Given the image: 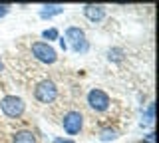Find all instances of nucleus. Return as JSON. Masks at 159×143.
Here are the masks:
<instances>
[{"label": "nucleus", "mask_w": 159, "mask_h": 143, "mask_svg": "<svg viewBox=\"0 0 159 143\" xmlns=\"http://www.w3.org/2000/svg\"><path fill=\"white\" fill-rule=\"evenodd\" d=\"M24 101L20 100V97L16 96H6V97H2L0 100V109H2L4 115H8V117H20L24 113Z\"/></svg>", "instance_id": "2"}, {"label": "nucleus", "mask_w": 159, "mask_h": 143, "mask_svg": "<svg viewBox=\"0 0 159 143\" xmlns=\"http://www.w3.org/2000/svg\"><path fill=\"white\" fill-rule=\"evenodd\" d=\"M139 143H147V141H139Z\"/></svg>", "instance_id": "18"}, {"label": "nucleus", "mask_w": 159, "mask_h": 143, "mask_svg": "<svg viewBox=\"0 0 159 143\" xmlns=\"http://www.w3.org/2000/svg\"><path fill=\"white\" fill-rule=\"evenodd\" d=\"M60 46H62V50H68V44H66V40H60Z\"/></svg>", "instance_id": "15"}, {"label": "nucleus", "mask_w": 159, "mask_h": 143, "mask_svg": "<svg viewBox=\"0 0 159 143\" xmlns=\"http://www.w3.org/2000/svg\"><path fill=\"white\" fill-rule=\"evenodd\" d=\"M8 10H10V6H6V4H2V6H0V18H2V16H6V14H8Z\"/></svg>", "instance_id": "14"}, {"label": "nucleus", "mask_w": 159, "mask_h": 143, "mask_svg": "<svg viewBox=\"0 0 159 143\" xmlns=\"http://www.w3.org/2000/svg\"><path fill=\"white\" fill-rule=\"evenodd\" d=\"M14 143H36V135L32 131H18L14 133Z\"/></svg>", "instance_id": "9"}, {"label": "nucleus", "mask_w": 159, "mask_h": 143, "mask_svg": "<svg viewBox=\"0 0 159 143\" xmlns=\"http://www.w3.org/2000/svg\"><path fill=\"white\" fill-rule=\"evenodd\" d=\"M56 143H76V141H70V139H56Z\"/></svg>", "instance_id": "16"}, {"label": "nucleus", "mask_w": 159, "mask_h": 143, "mask_svg": "<svg viewBox=\"0 0 159 143\" xmlns=\"http://www.w3.org/2000/svg\"><path fill=\"white\" fill-rule=\"evenodd\" d=\"M116 137H117L116 129H103L102 133H99V139L102 141H111V139H116Z\"/></svg>", "instance_id": "10"}, {"label": "nucleus", "mask_w": 159, "mask_h": 143, "mask_svg": "<svg viewBox=\"0 0 159 143\" xmlns=\"http://www.w3.org/2000/svg\"><path fill=\"white\" fill-rule=\"evenodd\" d=\"M66 40L72 44V50L78 52V54H84L88 52V42H86V34H84L82 28L78 26H70L66 30ZM66 42V44H68Z\"/></svg>", "instance_id": "1"}, {"label": "nucleus", "mask_w": 159, "mask_h": 143, "mask_svg": "<svg viewBox=\"0 0 159 143\" xmlns=\"http://www.w3.org/2000/svg\"><path fill=\"white\" fill-rule=\"evenodd\" d=\"M62 125H64V131L68 135H76V133H80V129L84 125V115L80 111H68L62 119Z\"/></svg>", "instance_id": "6"}, {"label": "nucleus", "mask_w": 159, "mask_h": 143, "mask_svg": "<svg viewBox=\"0 0 159 143\" xmlns=\"http://www.w3.org/2000/svg\"><path fill=\"white\" fill-rule=\"evenodd\" d=\"M109 103H111V100H109V96L103 90H98V87L89 90V93H88V105L92 107V109L106 111L109 107Z\"/></svg>", "instance_id": "5"}, {"label": "nucleus", "mask_w": 159, "mask_h": 143, "mask_svg": "<svg viewBox=\"0 0 159 143\" xmlns=\"http://www.w3.org/2000/svg\"><path fill=\"white\" fill-rule=\"evenodd\" d=\"M32 54H34V58H36L38 62H42V64H54L58 60L56 50L46 42H34L32 44Z\"/></svg>", "instance_id": "3"}, {"label": "nucleus", "mask_w": 159, "mask_h": 143, "mask_svg": "<svg viewBox=\"0 0 159 143\" xmlns=\"http://www.w3.org/2000/svg\"><path fill=\"white\" fill-rule=\"evenodd\" d=\"M42 36H44V38H46V40L50 42V40H58V36H60V34H58L56 28H48V30H44V32H42Z\"/></svg>", "instance_id": "11"}, {"label": "nucleus", "mask_w": 159, "mask_h": 143, "mask_svg": "<svg viewBox=\"0 0 159 143\" xmlns=\"http://www.w3.org/2000/svg\"><path fill=\"white\" fill-rule=\"evenodd\" d=\"M56 96H58V90H56V86H54V82H50V80L40 82L36 86V90H34V97H36L40 103H52L56 100Z\"/></svg>", "instance_id": "4"}, {"label": "nucleus", "mask_w": 159, "mask_h": 143, "mask_svg": "<svg viewBox=\"0 0 159 143\" xmlns=\"http://www.w3.org/2000/svg\"><path fill=\"white\" fill-rule=\"evenodd\" d=\"M84 16L88 18L89 22H102L106 18V8L103 6H96V4H86L84 6Z\"/></svg>", "instance_id": "7"}, {"label": "nucleus", "mask_w": 159, "mask_h": 143, "mask_svg": "<svg viewBox=\"0 0 159 143\" xmlns=\"http://www.w3.org/2000/svg\"><path fill=\"white\" fill-rule=\"evenodd\" d=\"M109 60L119 62L121 60V50H109Z\"/></svg>", "instance_id": "13"}, {"label": "nucleus", "mask_w": 159, "mask_h": 143, "mask_svg": "<svg viewBox=\"0 0 159 143\" xmlns=\"http://www.w3.org/2000/svg\"><path fill=\"white\" fill-rule=\"evenodd\" d=\"M0 70H2V62H0Z\"/></svg>", "instance_id": "17"}, {"label": "nucleus", "mask_w": 159, "mask_h": 143, "mask_svg": "<svg viewBox=\"0 0 159 143\" xmlns=\"http://www.w3.org/2000/svg\"><path fill=\"white\" fill-rule=\"evenodd\" d=\"M143 123H153V103L147 105V111H145V115H143Z\"/></svg>", "instance_id": "12"}, {"label": "nucleus", "mask_w": 159, "mask_h": 143, "mask_svg": "<svg viewBox=\"0 0 159 143\" xmlns=\"http://www.w3.org/2000/svg\"><path fill=\"white\" fill-rule=\"evenodd\" d=\"M62 12H64L62 4H46V6H42V10H40V16L42 18H52V16L62 14Z\"/></svg>", "instance_id": "8"}]
</instances>
